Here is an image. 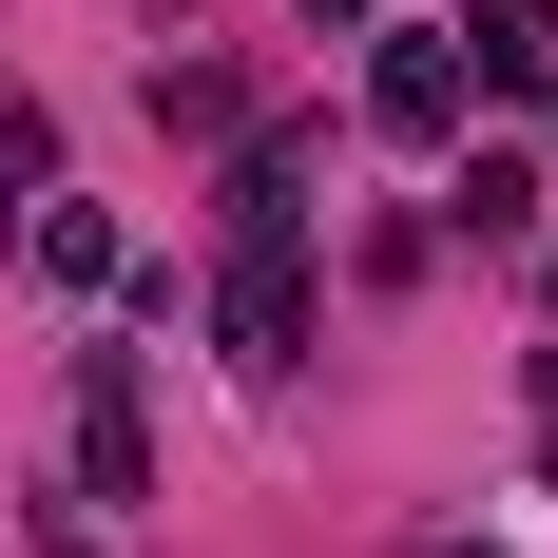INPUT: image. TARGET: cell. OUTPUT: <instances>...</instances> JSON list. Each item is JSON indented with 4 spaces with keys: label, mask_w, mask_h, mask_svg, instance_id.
<instances>
[{
    "label": "cell",
    "mask_w": 558,
    "mask_h": 558,
    "mask_svg": "<svg viewBox=\"0 0 558 558\" xmlns=\"http://www.w3.org/2000/svg\"><path fill=\"white\" fill-rule=\"evenodd\" d=\"M213 328H231V366H251V386H270V366H308V251H289V231H231Z\"/></svg>",
    "instance_id": "1"
},
{
    "label": "cell",
    "mask_w": 558,
    "mask_h": 558,
    "mask_svg": "<svg viewBox=\"0 0 558 558\" xmlns=\"http://www.w3.org/2000/svg\"><path fill=\"white\" fill-rule=\"evenodd\" d=\"M77 482H97L116 520L155 501V404H135V366H116V347H97V366H77Z\"/></svg>",
    "instance_id": "2"
},
{
    "label": "cell",
    "mask_w": 558,
    "mask_h": 558,
    "mask_svg": "<svg viewBox=\"0 0 558 558\" xmlns=\"http://www.w3.org/2000/svg\"><path fill=\"white\" fill-rule=\"evenodd\" d=\"M462 97H482V77H462V39H404V20H386V58H366V116H386L404 155H444V135H462Z\"/></svg>",
    "instance_id": "3"
},
{
    "label": "cell",
    "mask_w": 558,
    "mask_h": 558,
    "mask_svg": "<svg viewBox=\"0 0 558 558\" xmlns=\"http://www.w3.org/2000/svg\"><path fill=\"white\" fill-rule=\"evenodd\" d=\"M462 77H558V0H462Z\"/></svg>",
    "instance_id": "4"
},
{
    "label": "cell",
    "mask_w": 558,
    "mask_h": 558,
    "mask_svg": "<svg viewBox=\"0 0 558 558\" xmlns=\"http://www.w3.org/2000/svg\"><path fill=\"white\" fill-rule=\"evenodd\" d=\"M58 193V116L39 97H0V251H20V213Z\"/></svg>",
    "instance_id": "5"
},
{
    "label": "cell",
    "mask_w": 558,
    "mask_h": 558,
    "mask_svg": "<svg viewBox=\"0 0 558 558\" xmlns=\"http://www.w3.org/2000/svg\"><path fill=\"white\" fill-rule=\"evenodd\" d=\"M462 231H482V251H501V231H539V155H462V193H444Z\"/></svg>",
    "instance_id": "6"
},
{
    "label": "cell",
    "mask_w": 558,
    "mask_h": 558,
    "mask_svg": "<svg viewBox=\"0 0 558 558\" xmlns=\"http://www.w3.org/2000/svg\"><path fill=\"white\" fill-rule=\"evenodd\" d=\"M20 231H39V270H58V289H97V270H116V213H77V193H39Z\"/></svg>",
    "instance_id": "7"
},
{
    "label": "cell",
    "mask_w": 558,
    "mask_h": 558,
    "mask_svg": "<svg viewBox=\"0 0 558 558\" xmlns=\"http://www.w3.org/2000/svg\"><path fill=\"white\" fill-rule=\"evenodd\" d=\"M539 462H558V347H539Z\"/></svg>",
    "instance_id": "8"
},
{
    "label": "cell",
    "mask_w": 558,
    "mask_h": 558,
    "mask_svg": "<svg viewBox=\"0 0 558 558\" xmlns=\"http://www.w3.org/2000/svg\"><path fill=\"white\" fill-rule=\"evenodd\" d=\"M308 20H328V39H366V0H308Z\"/></svg>",
    "instance_id": "9"
}]
</instances>
